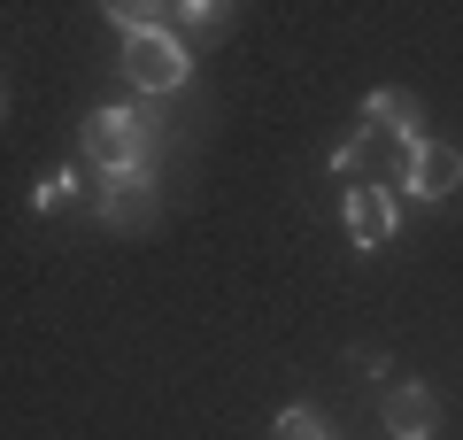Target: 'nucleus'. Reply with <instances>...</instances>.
Returning a JSON list of instances; mask_svg holds the SVG:
<instances>
[{"label": "nucleus", "instance_id": "obj_1", "mask_svg": "<svg viewBox=\"0 0 463 440\" xmlns=\"http://www.w3.org/2000/svg\"><path fill=\"white\" fill-rule=\"evenodd\" d=\"M124 78H132L139 93H178V85L194 78V54L170 32H139V39H124Z\"/></svg>", "mask_w": 463, "mask_h": 440}, {"label": "nucleus", "instance_id": "obj_2", "mask_svg": "<svg viewBox=\"0 0 463 440\" xmlns=\"http://www.w3.org/2000/svg\"><path fill=\"white\" fill-rule=\"evenodd\" d=\"M85 155H93V170H109V178H132V170H139V124H132V109H93V124H85Z\"/></svg>", "mask_w": 463, "mask_h": 440}, {"label": "nucleus", "instance_id": "obj_3", "mask_svg": "<svg viewBox=\"0 0 463 440\" xmlns=\"http://www.w3.org/2000/svg\"><path fill=\"white\" fill-rule=\"evenodd\" d=\"M402 232V209L386 186H347V240L355 247H386Z\"/></svg>", "mask_w": 463, "mask_h": 440}, {"label": "nucleus", "instance_id": "obj_4", "mask_svg": "<svg viewBox=\"0 0 463 440\" xmlns=\"http://www.w3.org/2000/svg\"><path fill=\"white\" fill-rule=\"evenodd\" d=\"M402 186H410L417 201H448L463 186V155H456V147H440V139H425L410 155V170H402Z\"/></svg>", "mask_w": 463, "mask_h": 440}, {"label": "nucleus", "instance_id": "obj_5", "mask_svg": "<svg viewBox=\"0 0 463 440\" xmlns=\"http://www.w3.org/2000/svg\"><path fill=\"white\" fill-rule=\"evenodd\" d=\"M364 116H371V131H394V147H425V116H417V100L402 93V85H379V93L364 100Z\"/></svg>", "mask_w": 463, "mask_h": 440}, {"label": "nucleus", "instance_id": "obj_6", "mask_svg": "<svg viewBox=\"0 0 463 440\" xmlns=\"http://www.w3.org/2000/svg\"><path fill=\"white\" fill-rule=\"evenodd\" d=\"M432 425H440L432 387H394V394H386V433H394V440H432Z\"/></svg>", "mask_w": 463, "mask_h": 440}, {"label": "nucleus", "instance_id": "obj_7", "mask_svg": "<svg viewBox=\"0 0 463 440\" xmlns=\"http://www.w3.org/2000/svg\"><path fill=\"white\" fill-rule=\"evenodd\" d=\"M147 209H155V194H147V170H132V178H109V186H100V216H109L116 232L147 225Z\"/></svg>", "mask_w": 463, "mask_h": 440}, {"label": "nucleus", "instance_id": "obj_8", "mask_svg": "<svg viewBox=\"0 0 463 440\" xmlns=\"http://www.w3.org/2000/svg\"><path fill=\"white\" fill-rule=\"evenodd\" d=\"M270 440H332V433H325V417H317L309 402H294V409L279 417V433H270Z\"/></svg>", "mask_w": 463, "mask_h": 440}, {"label": "nucleus", "instance_id": "obj_9", "mask_svg": "<svg viewBox=\"0 0 463 440\" xmlns=\"http://www.w3.org/2000/svg\"><path fill=\"white\" fill-rule=\"evenodd\" d=\"M70 194H78V170H54V178H39V209H62Z\"/></svg>", "mask_w": 463, "mask_h": 440}, {"label": "nucleus", "instance_id": "obj_10", "mask_svg": "<svg viewBox=\"0 0 463 440\" xmlns=\"http://www.w3.org/2000/svg\"><path fill=\"white\" fill-rule=\"evenodd\" d=\"M178 16L194 24V32H216V24H224V8H201V0H194V8H178Z\"/></svg>", "mask_w": 463, "mask_h": 440}]
</instances>
